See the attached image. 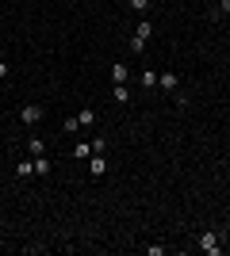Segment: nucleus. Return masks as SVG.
<instances>
[{"label":"nucleus","mask_w":230,"mask_h":256,"mask_svg":"<svg viewBox=\"0 0 230 256\" xmlns=\"http://www.w3.org/2000/svg\"><path fill=\"white\" fill-rule=\"evenodd\" d=\"M150 38H153V23H150V20H142L138 27H134V34H131V54H142Z\"/></svg>","instance_id":"obj_1"},{"label":"nucleus","mask_w":230,"mask_h":256,"mask_svg":"<svg viewBox=\"0 0 230 256\" xmlns=\"http://www.w3.org/2000/svg\"><path fill=\"white\" fill-rule=\"evenodd\" d=\"M43 115H46V107H43V104H23V107H20V122H23V126L43 122Z\"/></svg>","instance_id":"obj_2"},{"label":"nucleus","mask_w":230,"mask_h":256,"mask_svg":"<svg viewBox=\"0 0 230 256\" xmlns=\"http://www.w3.org/2000/svg\"><path fill=\"white\" fill-rule=\"evenodd\" d=\"M196 245H199V252H207V256H219V252H222L219 234H211V230H207V234H199V241H196Z\"/></svg>","instance_id":"obj_3"},{"label":"nucleus","mask_w":230,"mask_h":256,"mask_svg":"<svg viewBox=\"0 0 230 256\" xmlns=\"http://www.w3.org/2000/svg\"><path fill=\"white\" fill-rule=\"evenodd\" d=\"M88 172H92V176H104V172H108V157H104V153H92V157H88Z\"/></svg>","instance_id":"obj_4"},{"label":"nucleus","mask_w":230,"mask_h":256,"mask_svg":"<svg viewBox=\"0 0 230 256\" xmlns=\"http://www.w3.org/2000/svg\"><path fill=\"white\" fill-rule=\"evenodd\" d=\"M16 176H20V180H35V157H23L20 164H16Z\"/></svg>","instance_id":"obj_5"},{"label":"nucleus","mask_w":230,"mask_h":256,"mask_svg":"<svg viewBox=\"0 0 230 256\" xmlns=\"http://www.w3.org/2000/svg\"><path fill=\"white\" fill-rule=\"evenodd\" d=\"M127 80H131V69H127L123 62H115L111 65V84H127Z\"/></svg>","instance_id":"obj_6"},{"label":"nucleus","mask_w":230,"mask_h":256,"mask_svg":"<svg viewBox=\"0 0 230 256\" xmlns=\"http://www.w3.org/2000/svg\"><path fill=\"white\" fill-rule=\"evenodd\" d=\"M69 157H73V160H88V157H92V142H77Z\"/></svg>","instance_id":"obj_7"},{"label":"nucleus","mask_w":230,"mask_h":256,"mask_svg":"<svg viewBox=\"0 0 230 256\" xmlns=\"http://www.w3.org/2000/svg\"><path fill=\"white\" fill-rule=\"evenodd\" d=\"M157 88H161V92H173L176 88V73H157Z\"/></svg>","instance_id":"obj_8"},{"label":"nucleus","mask_w":230,"mask_h":256,"mask_svg":"<svg viewBox=\"0 0 230 256\" xmlns=\"http://www.w3.org/2000/svg\"><path fill=\"white\" fill-rule=\"evenodd\" d=\"M43 153H46V142L43 138H31V142H27V157H43Z\"/></svg>","instance_id":"obj_9"},{"label":"nucleus","mask_w":230,"mask_h":256,"mask_svg":"<svg viewBox=\"0 0 230 256\" xmlns=\"http://www.w3.org/2000/svg\"><path fill=\"white\" fill-rule=\"evenodd\" d=\"M77 122H81V126H92V122H96V111H92V107H81V111H77Z\"/></svg>","instance_id":"obj_10"},{"label":"nucleus","mask_w":230,"mask_h":256,"mask_svg":"<svg viewBox=\"0 0 230 256\" xmlns=\"http://www.w3.org/2000/svg\"><path fill=\"white\" fill-rule=\"evenodd\" d=\"M142 88H146V92L157 88V73H153V69H142Z\"/></svg>","instance_id":"obj_11"},{"label":"nucleus","mask_w":230,"mask_h":256,"mask_svg":"<svg viewBox=\"0 0 230 256\" xmlns=\"http://www.w3.org/2000/svg\"><path fill=\"white\" fill-rule=\"evenodd\" d=\"M123 4H127V8H134V12H138V16H146L153 0H123Z\"/></svg>","instance_id":"obj_12"},{"label":"nucleus","mask_w":230,"mask_h":256,"mask_svg":"<svg viewBox=\"0 0 230 256\" xmlns=\"http://www.w3.org/2000/svg\"><path fill=\"white\" fill-rule=\"evenodd\" d=\"M111 88H115V92H111L115 104H127V100H131V88H127V84H111Z\"/></svg>","instance_id":"obj_13"},{"label":"nucleus","mask_w":230,"mask_h":256,"mask_svg":"<svg viewBox=\"0 0 230 256\" xmlns=\"http://www.w3.org/2000/svg\"><path fill=\"white\" fill-rule=\"evenodd\" d=\"M35 176H50V160H46V153H43V157H35Z\"/></svg>","instance_id":"obj_14"},{"label":"nucleus","mask_w":230,"mask_h":256,"mask_svg":"<svg viewBox=\"0 0 230 256\" xmlns=\"http://www.w3.org/2000/svg\"><path fill=\"white\" fill-rule=\"evenodd\" d=\"M62 130H66V134H77V130H81V122H77V115H69L66 122H62Z\"/></svg>","instance_id":"obj_15"},{"label":"nucleus","mask_w":230,"mask_h":256,"mask_svg":"<svg viewBox=\"0 0 230 256\" xmlns=\"http://www.w3.org/2000/svg\"><path fill=\"white\" fill-rule=\"evenodd\" d=\"M108 150V138H92V153H104Z\"/></svg>","instance_id":"obj_16"},{"label":"nucleus","mask_w":230,"mask_h":256,"mask_svg":"<svg viewBox=\"0 0 230 256\" xmlns=\"http://www.w3.org/2000/svg\"><path fill=\"white\" fill-rule=\"evenodd\" d=\"M215 8H219V16H222V20H226V16H230V0H219Z\"/></svg>","instance_id":"obj_17"},{"label":"nucleus","mask_w":230,"mask_h":256,"mask_svg":"<svg viewBox=\"0 0 230 256\" xmlns=\"http://www.w3.org/2000/svg\"><path fill=\"white\" fill-rule=\"evenodd\" d=\"M8 73H12V65H8V62H0V80H4Z\"/></svg>","instance_id":"obj_18"},{"label":"nucleus","mask_w":230,"mask_h":256,"mask_svg":"<svg viewBox=\"0 0 230 256\" xmlns=\"http://www.w3.org/2000/svg\"><path fill=\"white\" fill-rule=\"evenodd\" d=\"M0 138H4V134H0Z\"/></svg>","instance_id":"obj_19"}]
</instances>
